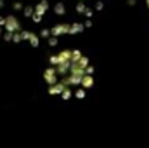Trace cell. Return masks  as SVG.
I'll return each instance as SVG.
<instances>
[{"label": "cell", "instance_id": "6da1fadb", "mask_svg": "<svg viewBox=\"0 0 149 148\" xmlns=\"http://www.w3.org/2000/svg\"><path fill=\"white\" fill-rule=\"evenodd\" d=\"M5 28H7L9 32H14V30H17V28H19V23L16 21V18H14V16L5 18Z\"/></svg>", "mask_w": 149, "mask_h": 148}, {"label": "cell", "instance_id": "7a4b0ae2", "mask_svg": "<svg viewBox=\"0 0 149 148\" xmlns=\"http://www.w3.org/2000/svg\"><path fill=\"white\" fill-rule=\"evenodd\" d=\"M64 32H70V30H68V26H57V28L54 30V33H56V35H57V33H64Z\"/></svg>", "mask_w": 149, "mask_h": 148}, {"label": "cell", "instance_id": "3957f363", "mask_svg": "<svg viewBox=\"0 0 149 148\" xmlns=\"http://www.w3.org/2000/svg\"><path fill=\"white\" fill-rule=\"evenodd\" d=\"M81 82H83V85H85V87H90V85H92V78H90V77H85Z\"/></svg>", "mask_w": 149, "mask_h": 148}, {"label": "cell", "instance_id": "277c9868", "mask_svg": "<svg viewBox=\"0 0 149 148\" xmlns=\"http://www.w3.org/2000/svg\"><path fill=\"white\" fill-rule=\"evenodd\" d=\"M76 96H78V98H80V99H81V98H83V96H85V92H83V91H78V92H76Z\"/></svg>", "mask_w": 149, "mask_h": 148}, {"label": "cell", "instance_id": "5b68a950", "mask_svg": "<svg viewBox=\"0 0 149 148\" xmlns=\"http://www.w3.org/2000/svg\"><path fill=\"white\" fill-rule=\"evenodd\" d=\"M2 5H3V2H2V0H0V7H2Z\"/></svg>", "mask_w": 149, "mask_h": 148}, {"label": "cell", "instance_id": "8992f818", "mask_svg": "<svg viewBox=\"0 0 149 148\" xmlns=\"http://www.w3.org/2000/svg\"><path fill=\"white\" fill-rule=\"evenodd\" d=\"M148 5H149V0H148Z\"/></svg>", "mask_w": 149, "mask_h": 148}]
</instances>
